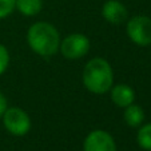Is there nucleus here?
Segmentation results:
<instances>
[{
  "instance_id": "4",
  "label": "nucleus",
  "mask_w": 151,
  "mask_h": 151,
  "mask_svg": "<svg viewBox=\"0 0 151 151\" xmlns=\"http://www.w3.org/2000/svg\"><path fill=\"white\" fill-rule=\"evenodd\" d=\"M1 118L6 130L15 137H23L31 130V119L28 114L19 107H7Z\"/></svg>"
},
{
  "instance_id": "8",
  "label": "nucleus",
  "mask_w": 151,
  "mask_h": 151,
  "mask_svg": "<svg viewBox=\"0 0 151 151\" xmlns=\"http://www.w3.org/2000/svg\"><path fill=\"white\" fill-rule=\"evenodd\" d=\"M111 100L115 106L126 109L135 100V91L128 84H116L111 87Z\"/></svg>"
},
{
  "instance_id": "1",
  "label": "nucleus",
  "mask_w": 151,
  "mask_h": 151,
  "mask_svg": "<svg viewBox=\"0 0 151 151\" xmlns=\"http://www.w3.org/2000/svg\"><path fill=\"white\" fill-rule=\"evenodd\" d=\"M27 43L29 48L42 58H51L59 50V31L47 22H37L28 28Z\"/></svg>"
},
{
  "instance_id": "9",
  "label": "nucleus",
  "mask_w": 151,
  "mask_h": 151,
  "mask_svg": "<svg viewBox=\"0 0 151 151\" xmlns=\"http://www.w3.org/2000/svg\"><path fill=\"white\" fill-rule=\"evenodd\" d=\"M123 118H124V122L127 126L130 127H139L140 124L145 120V111L138 104H130L124 109V114H123Z\"/></svg>"
},
{
  "instance_id": "12",
  "label": "nucleus",
  "mask_w": 151,
  "mask_h": 151,
  "mask_svg": "<svg viewBox=\"0 0 151 151\" xmlns=\"http://www.w3.org/2000/svg\"><path fill=\"white\" fill-rule=\"evenodd\" d=\"M16 0H0V19L9 16L15 9Z\"/></svg>"
},
{
  "instance_id": "3",
  "label": "nucleus",
  "mask_w": 151,
  "mask_h": 151,
  "mask_svg": "<svg viewBox=\"0 0 151 151\" xmlns=\"http://www.w3.org/2000/svg\"><path fill=\"white\" fill-rule=\"evenodd\" d=\"M126 32L132 43L139 47L151 44V19L148 16L137 15L132 16L126 24Z\"/></svg>"
},
{
  "instance_id": "14",
  "label": "nucleus",
  "mask_w": 151,
  "mask_h": 151,
  "mask_svg": "<svg viewBox=\"0 0 151 151\" xmlns=\"http://www.w3.org/2000/svg\"><path fill=\"white\" fill-rule=\"evenodd\" d=\"M7 107H8V103H7V99L1 92H0V118L3 116V114L6 112Z\"/></svg>"
},
{
  "instance_id": "5",
  "label": "nucleus",
  "mask_w": 151,
  "mask_h": 151,
  "mask_svg": "<svg viewBox=\"0 0 151 151\" xmlns=\"http://www.w3.org/2000/svg\"><path fill=\"white\" fill-rule=\"evenodd\" d=\"M59 50L66 59H80L90 51V39L83 34H70L60 42Z\"/></svg>"
},
{
  "instance_id": "11",
  "label": "nucleus",
  "mask_w": 151,
  "mask_h": 151,
  "mask_svg": "<svg viewBox=\"0 0 151 151\" xmlns=\"http://www.w3.org/2000/svg\"><path fill=\"white\" fill-rule=\"evenodd\" d=\"M137 142L140 148H143L146 151H151V123L142 126L138 130Z\"/></svg>"
},
{
  "instance_id": "10",
  "label": "nucleus",
  "mask_w": 151,
  "mask_h": 151,
  "mask_svg": "<svg viewBox=\"0 0 151 151\" xmlns=\"http://www.w3.org/2000/svg\"><path fill=\"white\" fill-rule=\"evenodd\" d=\"M15 8H17L20 14L26 16H35L42 11L43 1L42 0H16Z\"/></svg>"
},
{
  "instance_id": "6",
  "label": "nucleus",
  "mask_w": 151,
  "mask_h": 151,
  "mask_svg": "<svg viewBox=\"0 0 151 151\" xmlns=\"http://www.w3.org/2000/svg\"><path fill=\"white\" fill-rule=\"evenodd\" d=\"M83 151H116V143L104 130H94L86 137Z\"/></svg>"
},
{
  "instance_id": "2",
  "label": "nucleus",
  "mask_w": 151,
  "mask_h": 151,
  "mask_svg": "<svg viewBox=\"0 0 151 151\" xmlns=\"http://www.w3.org/2000/svg\"><path fill=\"white\" fill-rule=\"evenodd\" d=\"M83 84L90 92L102 95L111 90L114 84V71L111 64L103 58H94L83 70Z\"/></svg>"
},
{
  "instance_id": "13",
  "label": "nucleus",
  "mask_w": 151,
  "mask_h": 151,
  "mask_svg": "<svg viewBox=\"0 0 151 151\" xmlns=\"http://www.w3.org/2000/svg\"><path fill=\"white\" fill-rule=\"evenodd\" d=\"M9 64V52L6 46L0 44V75L4 74Z\"/></svg>"
},
{
  "instance_id": "7",
  "label": "nucleus",
  "mask_w": 151,
  "mask_h": 151,
  "mask_svg": "<svg viewBox=\"0 0 151 151\" xmlns=\"http://www.w3.org/2000/svg\"><path fill=\"white\" fill-rule=\"evenodd\" d=\"M102 15L106 22H109L114 26H118V24H122L127 20L128 12L122 1H119V0H107L103 4Z\"/></svg>"
}]
</instances>
